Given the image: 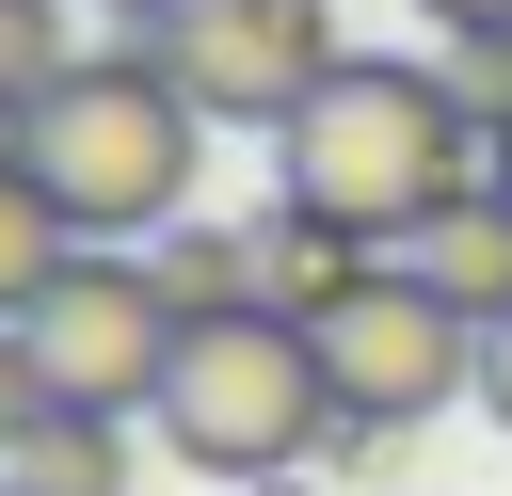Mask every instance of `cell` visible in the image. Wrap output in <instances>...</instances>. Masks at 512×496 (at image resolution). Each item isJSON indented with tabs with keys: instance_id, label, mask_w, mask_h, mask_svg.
Returning <instances> with one entry per match:
<instances>
[{
	"instance_id": "30bf717a",
	"label": "cell",
	"mask_w": 512,
	"mask_h": 496,
	"mask_svg": "<svg viewBox=\"0 0 512 496\" xmlns=\"http://www.w3.org/2000/svg\"><path fill=\"white\" fill-rule=\"evenodd\" d=\"M144 256H160L176 320H224V304H256V224H192V208H176V224H160Z\"/></svg>"
},
{
	"instance_id": "6da1fadb",
	"label": "cell",
	"mask_w": 512,
	"mask_h": 496,
	"mask_svg": "<svg viewBox=\"0 0 512 496\" xmlns=\"http://www.w3.org/2000/svg\"><path fill=\"white\" fill-rule=\"evenodd\" d=\"M496 176V144L448 112V64H336L288 128H272V208H320V224H352L368 256H400L432 208H464Z\"/></svg>"
},
{
	"instance_id": "e0dca14e",
	"label": "cell",
	"mask_w": 512,
	"mask_h": 496,
	"mask_svg": "<svg viewBox=\"0 0 512 496\" xmlns=\"http://www.w3.org/2000/svg\"><path fill=\"white\" fill-rule=\"evenodd\" d=\"M96 16H128V32H160V16H176V0H96Z\"/></svg>"
},
{
	"instance_id": "5bb4252c",
	"label": "cell",
	"mask_w": 512,
	"mask_h": 496,
	"mask_svg": "<svg viewBox=\"0 0 512 496\" xmlns=\"http://www.w3.org/2000/svg\"><path fill=\"white\" fill-rule=\"evenodd\" d=\"M32 416H48V368H32V336L0 320V432H32Z\"/></svg>"
},
{
	"instance_id": "9c48e42d",
	"label": "cell",
	"mask_w": 512,
	"mask_h": 496,
	"mask_svg": "<svg viewBox=\"0 0 512 496\" xmlns=\"http://www.w3.org/2000/svg\"><path fill=\"white\" fill-rule=\"evenodd\" d=\"M352 288H368V240H352V224H320V208H272V224H256V304L336 320Z\"/></svg>"
},
{
	"instance_id": "2e32d148",
	"label": "cell",
	"mask_w": 512,
	"mask_h": 496,
	"mask_svg": "<svg viewBox=\"0 0 512 496\" xmlns=\"http://www.w3.org/2000/svg\"><path fill=\"white\" fill-rule=\"evenodd\" d=\"M432 32H512V0H432Z\"/></svg>"
},
{
	"instance_id": "4fadbf2b",
	"label": "cell",
	"mask_w": 512,
	"mask_h": 496,
	"mask_svg": "<svg viewBox=\"0 0 512 496\" xmlns=\"http://www.w3.org/2000/svg\"><path fill=\"white\" fill-rule=\"evenodd\" d=\"M448 112L480 144H512V32H448Z\"/></svg>"
},
{
	"instance_id": "277c9868",
	"label": "cell",
	"mask_w": 512,
	"mask_h": 496,
	"mask_svg": "<svg viewBox=\"0 0 512 496\" xmlns=\"http://www.w3.org/2000/svg\"><path fill=\"white\" fill-rule=\"evenodd\" d=\"M32 368H48V400H96V416H144L160 400V368H176V288H160V256L144 240H80L48 288H32Z\"/></svg>"
},
{
	"instance_id": "3957f363",
	"label": "cell",
	"mask_w": 512,
	"mask_h": 496,
	"mask_svg": "<svg viewBox=\"0 0 512 496\" xmlns=\"http://www.w3.org/2000/svg\"><path fill=\"white\" fill-rule=\"evenodd\" d=\"M144 432L192 464V480H304L336 464V368L288 304H224V320H176V368L144 400Z\"/></svg>"
},
{
	"instance_id": "ba28073f",
	"label": "cell",
	"mask_w": 512,
	"mask_h": 496,
	"mask_svg": "<svg viewBox=\"0 0 512 496\" xmlns=\"http://www.w3.org/2000/svg\"><path fill=\"white\" fill-rule=\"evenodd\" d=\"M0 496H128V416L48 400L32 432H0Z\"/></svg>"
},
{
	"instance_id": "8fae6325",
	"label": "cell",
	"mask_w": 512,
	"mask_h": 496,
	"mask_svg": "<svg viewBox=\"0 0 512 496\" xmlns=\"http://www.w3.org/2000/svg\"><path fill=\"white\" fill-rule=\"evenodd\" d=\"M64 256H80V224L32 192V160H0V320H32V288H48Z\"/></svg>"
},
{
	"instance_id": "ac0fdd59",
	"label": "cell",
	"mask_w": 512,
	"mask_h": 496,
	"mask_svg": "<svg viewBox=\"0 0 512 496\" xmlns=\"http://www.w3.org/2000/svg\"><path fill=\"white\" fill-rule=\"evenodd\" d=\"M496 176H512V144H496Z\"/></svg>"
},
{
	"instance_id": "7c38bea8",
	"label": "cell",
	"mask_w": 512,
	"mask_h": 496,
	"mask_svg": "<svg viewBox=\"0 0 512 496\" xmlns=\"http://www.w3.org/2000/svg\"><path fill=\"white\" fill-rule=\"evenodd\" d=\"M64 64H80V0H0V144H16V112H32Z\"/></svg>"
},
{
	"instance_id": "8992f818",
	"label": "cell",
	"mask_w": 512,
	"mask_h": 496,
	"mask_svg": "<svg viewBox=\"0 0 512 496\" xmlns=\"http://www.w3.org/2000/svg\"><path fill=\"white\" fill-rule=\"evenodd\" d=\"M160 64H176V96L208 128H288L352 48H336V0H176Z\"/></svg>"
},
{
	"instance_id": "52a82bcc",
	"label": "cell",
	"mask_w": 512,
	"mask_h": 496,
	"mask_svg": "<svg viewBox=\"0 0 512 496\" xmlns=\"http://www.w3.org/2000/svg\"><path fill=\"white\" fill-rule=\"evenodd\" d=\"M400 272H432L464 320H512V176H480L464 208H432V224L400 240Z\"/></svg>"
},
{
	"instance_id": "7a4b0ae2",
	"label": "cell",
	"mask_w": 512,
	"mask_h": 496,
	"mask_svg": "<svg viewBox=\"0 0 512 496\" xmlns=\"http://www.w3.org/2000/svg\"><path fill=\"white\" fill-rule=\"evenodd\" d=\"M0 160H32V192H48L80 240H160V224L192 208L208 112L176 96L160 32H112V48H80V64L16 112V144H0Z\"/></svg>"
},
{
	"instance_id": "9a60e30c",
	"label": "cell",
	"mask_w": 512,
	"mask_h": 496,
	"mask_svg": "<svg viewBox=\"0 0 512 496\" xmlns=\"http://www.w3.org/2000/svg\"><path fill=\"white\" fill-rule=\"evenodd\" d=\"M480 416L512 432V320H480Z\"/></svg>"
},
{
	"instance_id": "5b68a950",
	"label": "cell",
	"mask_w": 512,
	"mask_h": 496,
	"mask_svg": "<svg viewBox=\"0 0 512 496\" xmlns=\"http://www.w3.org/2000/svg\"><path fill=\"white\" fill-rule=\"evenodd\" d=\"M304 336H320L352 432H416V416L480 400V320H464L432 272H400V256H368V288H352L336 320H304Z\"/></svg>"
}]
</instances>
